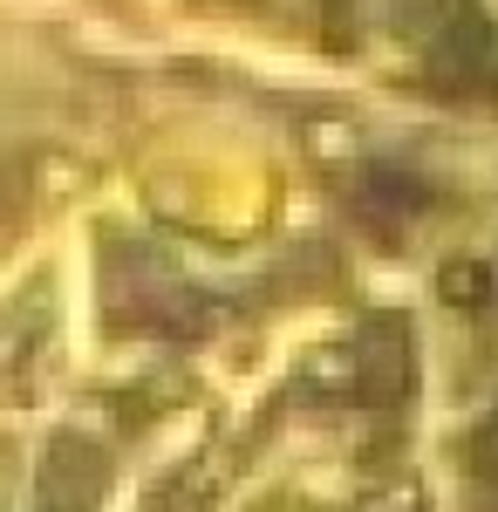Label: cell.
<instances>
[{
	"label": "cell",
	"instance_id": "obj_1",
	"mask_svg": "<svg viewBox=\"0 0 498 512\" xmlns=\"http://www.w3.org/2000/svg\"><path fill=\"white\" fill-rule=\"evenodd\" d=\"M444 274H451V280H444L451 301H464V294L478 301V294H485V267H464V260H458V267H444Z\"/></svg>",
	"mask_w": 498,
	"mask_h": 512
}]
</instances>
